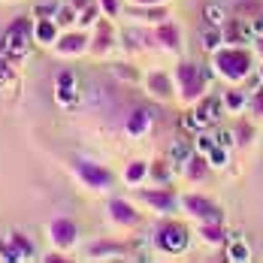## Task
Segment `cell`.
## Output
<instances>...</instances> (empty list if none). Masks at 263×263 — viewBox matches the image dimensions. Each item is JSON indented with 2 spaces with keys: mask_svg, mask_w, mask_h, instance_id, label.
Masks as SVG:
<instances>
[{
  "mask_svg": "<svg viewBox=\"0 0 263 263\" xmlns=\"http://www.w3.org/2000/svg\"><path fill=\"white\" fill-rule=\"evenodd\" d=\"M100 18H103V9H100V3L94 0V3H88V6L79 12V22H76V25L79 27H94Z\"/></svg>",
  "mask_w": 263,
  "mask_h": 263,
  "instance_id": "f1b7e54d",
  "label": "cell"
},
{
  "mask_svg": "<svg viewBox=\"0 0 263 263\" xmlns=\"http://www.w3.org/2000/svg\"><path fill=\"white\" fill-rule=\"evenodd\" d=\"M115 76H118L121 82H139L136 70H133V67H127V64H118V67H115Z\"/></svg>",
  "mask_w": 263,
  "mask_h": 263,
  "instance_id": "74e56055",
  "label": "cell"
},
{
  "mask_svg": "<svg viewBox=\"0 0 263 263\" xmlns=\"http://www.w3.org/2000/svg\"><path fill=\"white\" fill-rule=\"evenodd\" d=\"M124 184L127 187H142V182L148 179V160H130L127 166H124Z\"/></svg>",
  "mask_w": 263,
  "mask_h": 263,
  "instance_id": "603a6c76",
  "label": "cell"
},
{
  "mask_svg": "<svg viewBox=\"0 0 263 263\" xmlns=\"http://www.w3.org/2000/svg\"><path fill=\"white\" fill-rule=\"evenodd\" d=\"M203 18H206V25H227V18H230V12H227V6H221V3H206L203 6Z\"/></svg>",
  "mask_w": 263,
  "mask_h": 263,
  "instance_id": "484cf974",
  "label": "cell"
},
{
  "mask_svg": "<svg viewBox=\"0 0 263 263\" xmlns=\"http://www.w3.org/2000/svg\"><path fill=\"white\" fill-rule=\"evenodd\" d=\"M197 236L203 239L206 245H212V248H218V245H227V242H230L224 221H200V224H197Z\"/></svg>",
  "mask_w": 263,
  "mask_h": 263,
  "instance_id": "d6986e66",
  "label": "cell"
},
{
  "mask_svg": "<svg viewBox=\"0 0 263 263\" xmlns=\"http://www.w3.org/2000/svg\"><path fill=\"white\" fill-rule=\"evenodd\" d=\"M127 15H130V18H136V22L158 25V22H163V18H166V3H163V6H136V3H133L130 9H127Z\"/></svg>",
  "mask_w": 263,
  "mask_h": 263,
  "instance_id": "7402d4cb",
  "label": "cell"
},
{
  "mask_svg": "<svg viewBox=\"0 0 263 263\" xmlns=\"http://www.w3.org/2000/svg\"><path fill=\"white\" fill-rule=\"evenodd\" d=\"M152 36H155V46H158L160 52H173V54H182L184 52V33L182 27L176 25V22H170V18H163L155 25L152 30Z\"/></svg>",
  "mask_w": 263,
  "mask_h": 263,
  "instance_id": "8fae6325",
  "label": "cell"
},
{
  "mask_svg": "<svg viewBox=\"0 0 263 263\" xmlns=\"http://www.w3.org/2000/svg\"><path fill=\"white\" fill-rule=\"evenodd\" d=\"M36 257V248L30 236H25L22 230H12L9 236L0 242V260L6 263H25V260H33Z\"/></svg>",
  "mask_w": 263,
  "mask_h": 263,
  "instance_id": "ba28073f",
  "label": "cell"
},
{
  "mask_svg": "<svg viewBox=\"0 0 263 263\" xmlns=\"http://www.w3.org/2000/svg\"><path fill=\"white\" fill-rule=\"evenodd\" d=\"M139 197H142V203H145L148 209H155L158 215H173V212L182 206V203H179L166 187H163V184H160V187H145Z\"/></svg>",
  "mask_w": 263,
  "mask_h": 263,
  "instance_id": "5bb4252c",
  "label": "cell"
},
{
  "mask_svg": "<svg viewBox=\"0 0 263 263\" xmlns=\"http://www.w3.org/2000/svg\"><path fill=\"white\" fill-rule=\"evenodd\" d=\"M254 139H257L254 124H239L236 130H233V145H236V148H248Z\"/></svg>",
  "mask_w": 263,
  "mask_h": 263,
  "instance_id": "4dcf8cb0",
  "label": "cell"
},
{
  "mask_svg": "<svg viewBox=\"0 0 263 263\" xmlns=\"http://www.w3.org/2000/svg\"><path fill=\"white\" fill-rule=\"evenodd\" d=\"M30 40H33V22L27 15H22V18H15L12 25L3 30L0 52L6 54L12 64H25L27 54H30Z\"/></svg>",
  "mask_w": 263,
  "mask_h": 263,
  "instance_id": "3957f363",
  "label": "cell"
},
{
  "mask_svg": "<svg viewBox=\"0 0 263 263\" xmlns=\"http://www.w3.org/2000/svg\"><path fill=\"white\" fill-rule=\"evenodd\" d=\"M254 106H257V112L263 115V88L257 91V94H254Z\"/></svg>",
  "mask_w": 263,
  "mask_h": 263,
  "instance_id": "ab89813d",
  "label": "cell"
},
{
  "mask_svg": "<svg viewBox=\"0 0 263 263\" xmlns=\"http://www.w3.org/2000/svg\"><path fill=\"white\" fill-rule=\"evenodd\" d=\"M15 82V70H12V61L6 58V54L0 52V91L3 88H9Z\"/></svg>",
  "mask_w": 263,
  "mask_h": 263,
  "instance_id": "d6a6232c",
  "label": "cell"
},
{
  "mask_svg": "<svg viewBox=\"0 0 263 263\" xmlns=\"http://www.w3.org/2000/svg\"><path fill=\"white\" fill-rule=\"evenodd\" d=\"M58 6H61V3H40V6L33 9V18H54Z\"/></svg>",
  "mask_w": 263,
  "mask_h": 263,
  "instance_id": "8d00e7d4",
  "label": "cell"
},
{
  "mask_svg": "<svg viewBox=\"0 0 263 263\" xmlns=\"http://www.w3.org/2000/svg\"><path fill=\"white\" fill-rule=\"evenodd\" d=\"M58 36H61V25H58L54 18H36V22H33V43H36V46L54 49Z\"/></svg>",
  "mask_w": 263,
  "mask_h": 263,
  "instance_id": "ac0fdd59",
  "label": "cell"
},
{
  "mask_svg": "<svg viewBox=\"0 0 263 263\" xmlns=\"http://www.w3.org/2000/svg\"><path fill=\"white\" fill-rule=\"evenodd\" d=\"M203 46L215 52V49H221L224 46V27L221 25H206L203 27Z\"/></svg>",
  "mask_w": 263,
  "mask_h": 263,
  "instance_id": "4316f807",
  "label": "cell"
},
{
  "mask_svg": "<svg viewBox=\"0 0 263 263\" xmlns=\"http://www.w3.org/2000/svg\"><path fill=\"white\" fill-rule=\"evenodd\" d=\"M46 236H49V242H52V248H58V251H70V248L79 242V224H76L73 218H67V215H58V218L49 221Z\"/></svg>",
  "mask_w": 263,
  "mask_h": 263,
  "instance_id": "8992f818",
  "label": "cell"
},
{
  "mask_svg": "<svg viewBox=\"0 0 263 263\" xmlns=\"http://www.w3.org/2000/svg\"><path fill=\"white\" fill-rule=\"evenodd\" d=\"M91 260H106V257H124L127 248L121 242H112V239H100V242H91L88 251H85Z\"/></svg>",
  "mask_w": 263,
  "mask_h": 263,
  "instance_id": "44dd1931",
  "label": "cell"
},
{
  "mask_svg": "<svg viewBox=\"0 0 263 263\" xmlns=\"http://www.w3.org/2000/svg\"><path fill=\"white\" fill-rule=\"evenodd\" d=\"M152 245L158 248L160 254L166 257H176V254H184L187 245H191V233L187 227L179 224V221H160L152 233Z\"/></svg>",
  "mask_w": 263,
  "mask_h": 263,
  "instance_id": "277c9868",
  "label": "cell"
},
{
  "mask_svg": "<svg viewBox=\"0 0 263 263\" xmlns=\"http://www.w3.org/2000/svg\"><path fill=\"white\" fill-rule=\"evenodd\" d=\"M173 166H176L173 160H155V163H148V176L158 184H166L170 176H173Z\"/></svg>",
  "mask_w": 263,
  "mask_h": 263,
  "instance_id": "83f0119b",
  "label": "cell"
},
{
  "mask_svg": "<svg viewBox=\"0 0 263 263\" xmlns=\"http://www.w3.org/2000/svg\"><path fill=\"white\" fill-rule=\"evenodd\" d=\"M100 3V9H103L106 18H118L121 12H124V6H121V0H97Z\"/></svg>",
  "mask_w": 263,
  "mask_h": 263,
  "instance_id": "d590c367",
  "label": "cell"
},
{
  "mask_svg": "<svg viewBox=\"0 0 263 263\" xmlns=\"http://www.w3.org/2000/svg\"><path fill=\"white\" fill-rule=\"evenodd\" d=\"M54 22H58L61 27H73L76 22H79V9H76L73 3H61L58 12H54Z\"/></svg>",
  "mask_w": 263,
  "mask_h": 263,
  "instance_id": "f546056e",
  "label": "cell"
},
{
  "mask_svg": "<svg viewBox=\"0 0 263 263\" xmlns=\"http://www.w3.org/2000/svg\"><path fill=\"white\" fill-rule=\"evenodd\" d=\"M106 215H109V221L118 224V227H139V224H142L139 209L133 206L130 200H124V197H109V203H106Z\"/></svg>",
  "mask_w": 263,
  "mask_h": 263,
  "instance_id": "4fadbf2b",
  "label": "cell"
},
{
  "mask_svg": "<svg viewBox=\"0 0 263 263\" xmlns=\"http://www.w3.org/2000/svg\"><path fill=\"white\" fill-rule=\"evenodd\" d=\"M182 130H184V133H194V136H197V133L209 130V127H206V124H203V121L197 118V112L191 109V112H187V115H184V118H182Z\"/></svg>",
  "mask_w": 263,
  "mask_h": 263,
  "instance_id": "836d02e7",
  "label": "cell"
},
{
  "mask_svg": "<svg viewBox=\"0 0 263 263\" xmlns=\"http://www.w3.org/2000/svg\"><path fill=\"white\" fill-rule=\"evenodd\" d=\"M73 170H76V179H79L88 191H109V187L115 184L112 170H109V166H103V163H97V160L79 158L76 163H73Z\"/></svg>",
  "mask_w": 263,
  "mask_h": 263,
  "instance_id": "5b68a950",
  "label": "cell"
},
{
  "mask_svg": "<svg viewBox=\"0 0 263 263\" xmlns=\"http://www.w3.org/2000/svg\"><path fill=\"white\" fill-rule=\"evenodd\" d=\"M182 170H184V179H187V182H206L212 163H209L206 155H200V152L194 148V152H191V158L182 163Z\"/></svg>",
  "mask_w": 263,
  "mask_h": 263,
  "instance_id": "ffe728a7",
  "label": "cell"
},
{
  "mask_svg": "<svg viewBox=\"0 0 263 263\" xmlns=\"http://www.w3.org/2000/svg\"><path fill=\"white\" fill-rule=\"evenodd\" d=\"M182 212L197 221H224V209L206 194H182Z\"/></svg>",
  "mask_w": 263,
  "mask_h": 263,
  "instance_id": "52a82bcc",
  "label": "cell"
},
{
  "mask_svg": "<svg viewBox=\"0 0 263 263\" xmlns=\"http://www.w3.org/2000/svg\"><path fill=\"white\" fill-rule=\"evenodd\" d=\"M206 158H209L212 170H224V166H227V163H230V148H227V145H221V142H218V145H215V148H212V152H209V155H206Z\"/></svg>",
  "mask_w": 263,
  "mask_h": 263,
  "instance_id": "1f68e13d",
  "label": "cell"
},
{
  "mask_svg": "<svg viewBox=\"0 0 263 263\" xmlns=\"http://www.w3.org/2000/svg\"><path fill=\"white\" fill-rule=\"evenodd\" d=\"M54 103L61 106V109H76L82 103L79 76L73 70H61L54 76Z\"/></svg>",
  "mask_w": 263,
  "mask_h": 263,
  "instance_id": "9c48e42d",
  "label": "cell"
},
{
  "mask_svg": "<svg viewBox=\"0 0 263 263\" xmlns=\"http://www.w3.org/2000/svg\"><path fill=\"white\" fill-rule=\"evenodd\" d=\"M136 6H163V3H170V0H130Z\"/></svg>",
  "mask_w": 263,
  "mask_h": 263,
  "instance_id": "f35d334b",
  "label": "cell"
},
{
  "mask_svg": "<svg viewBox=\"0 0 263 263\" xmlns=\"http://www.w3.org/2000/svg\"><path fill=\"white\" fill-rule=\"evenodd\" d=\"M145 91L155 97V100H170L173 94H176V82L170 73H163V70H152L148 76H145Z\"/></svg>",
  "mask_w": 263,
  "mask_h": 263,
  "instance_id": "2e32d148",
  "label": "cell"
},
{
  "mask_svg": "<svg viewBox=\"0 0 263 263\" xmlns=\"http://www.w3.org/2000/svg\"><path fill=\"white\" fill-rule=\"evenodd\" d=\"M212 70L230 85H239L251 76L254 70V58L245 52V46H221L212 52Z\"/></svg>",
  "mask_w": 263,
  "mask_h": 263,
  "instance_id": "6da1fadb",
  "label": "cell"
},
{
  "mask_svg": "<svg viewBox=\"0 0 263 263\" xmlns=\"http://www.w3.org/2000/svg\"><path fill=\"white\" fill-rule=\"evenodd\" d=\"M257 52H260V58H263V33L257 36Z\"/></svg>",
  "mask_w": 263,
  "mask_h": 263,
  "instance_id": "b9f144b4",
  "label": "cell"
},
{
  "mask_svg": "<svg viewBox=\"0 0 263 263\" xmlns=\"http://www.w3.org/2000/svg\"><path fill=\"white\" fill-rule=\"evenodd\" d=\"M257 79L263 82V61H260V67H257Z\"/></svg>",
  "mask_w": 263,
  "mask_h": 263,
  "instance_id": "7bdbcfd3",
  "label": "cell"
},
{
  "mask_svg": "<svg viewBox=\"0 0 263 263\" xmlns=\"http://www.w3.org/2000/svg\"><path fill=\"white\" fill-rule=\"evenodd\" d=\"M118 43H121V36H118V30H115V25H112V18L103 15V18L94 25V30H91V49H88V52L112 54L115 49H118Z\"/></svg>",
  "mask_w": 263,
  "mask_h": 263,
  "instance_id": "7c38bea8",
  "label": "cell"
},
{
  "mask_svg": "<svg viewBox=\"0 0 263 263\" xmlns=\"http://www.w3.org/2000/svg\"><path fill=\"white\" fill-rule=\"evenodd\" d=\"M194 112H197V118H200L206 127H215V124H221V115H224L227 109H224V100H221V97L206 94L200 103L194 106Z\"/></svg>",
  "mask_w": 263,
  "mask_h": 263,
  "instance_id": "e0dca14e",
  "label": "cell"
},
{
  "mask_svg": "<svg viewBox=\"0 0 263 263\" xmlns=\"http://www.w3.org/2000/svg\"><path fill=\"white\" fill-rule=\"evenodd\" d=\"M70 3H73V6H76V9H79V12H82V9H85L88 3H94V0H70Z\"/></svg>",
  "mask_w": 263,
  "mask_h": 263,
  "instance_id": "60d3db41",
  "label": "cell"
},
{
  "mask_svg": "<svg viewBox=\"0 0 263 263\" xmlns=\"http://www.w3.org/2000/svg\"><path fill=\"white\" fill-rule=\"evenodd\" d=\"M224 251H227V260L230 263H248L251 260V248H248L245 239H230V242L224 245Z\"/></svg>",
  "mask_w": 263,
  "mask_h": 263,
  "instance_id": "d4e9b609",
  "label": "cell"
},
{
  "mask_svg": "<svg viewBox=\"0 0 263 263\" xmlns=\"http://www.w3.org/2000/svg\"><path fill=\"white\" fill-rule=\"evenodd\" d=\"M173 82H176V94L182 103H200L209 94V76L194 61H182L173 73Z\"/></svg>",
  "mask_w": 263,
  "mask_h": 263,
  "instance_id": "7a4b0ae2",
  "label": "cell"
},
{
  "mask_svg": "<svg viewBox=\"0 0 263 263\" xmlns=\"http://www.w3.org/2000/svg\"><path fill=\"white\" fill-rule=\"evenodd\" d=\"M221 100H224V109H227L230 115H242V112L248 109V103H251V100H248V94H245L242 88H236V85H233L230 91H224V97H221Z\"/></svg>",
  "mask_w": 263,
  "mask_h": 263,
  "instance_id": "cb8c5ba5",
  "label": "cell"
},
{
  "mask_svg": "<svg viewBox=\"0 0 263 263\" xmlns=\"http://www.w3.org/2000/svg\"><path fill=\"white\" fill-rule=\"evenodd\" d=\"M155 127V112L152 109H145V106H136L130 115L124 118V133L133 136V139H142V136H148Z\"/></svg>",
  "mask_w": 263,
  "mask_h": 263,
  "instance_id": "9a60e30c",
  "label": "cell"
},
{
  "mask_svg": "<svg viewBox=\"0 0 263 263\" xmlns=\"http://www.w3.org/2000/svg\"><path fill=\"white\" fill-rule=\"evenodd\" d=\"M191 152H194V148H191L187 142H173V148H170V160H173V163H184V160L191 158Z\"/></svg>",
  "mask_w": 263,
  "mask_h": 263,
  "instance_id": "e575fe53",
  "label": "cell"
},
{
  "mask_svg": "<svg viewBox=\"0 0 263 263\" xmlns=\"http://www.w3.org/2000/svg\"><path fill=\"white\" fill-rule=\"evenodd\" d=\"M91 49V30H82L76 25V30H61L58 43H54V54L58 58H79Z\"/></svg>",
  "mask_w": 263,
  "mask_h": 263,
  "instance_id": "30bf717a",
  "label": "cell"
}]
</instances>
